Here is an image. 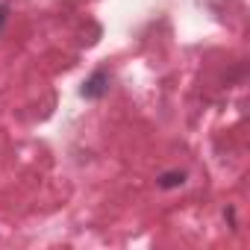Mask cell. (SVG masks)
I'll list each match as a JSON object with an SVG mask.
<instances>
[{"label": "cell", "mask_w": 250, "mask_h": 250, "mask_svg": "<svg viewBox=\"0 0 250 250\" xmlns=\"http://www.w3.org/2000/svg\"><path fill=\"white\" fill-rule=\"evenodd\" d=\"M106 91H109V74H106V71H94V74L83 83V91H80V94H83L85 100H100Z\"/></svg>", "instance_id": "1"}, {"label": "cell", "mask_w": 250, "mask_h": 250, "mask_svg": "<svg viewBox=\"0 0 250 250\" xmlns=\"http://www.w3.org/2000/svg\"><path fill=\"white\" fill-rule=\"evenodd\" d=\"M186 183V174L183 171H165L159 177V188H180Z\"/></svg>", "instance_id": "2"}, {"label": "cell", "mask_w": 250, "mask_h": 250, "mask_svg": "<svg viewBox=\"0 0 250 250\" xmlns=\"http://www.w3.org/2000/svg\"><path fill=\"white\" fill-rule=\"evenodd\" d=\"M3 21H6V6H0V27H3Z\"/></svg>", "instance_id": "3"}]
</instances>
